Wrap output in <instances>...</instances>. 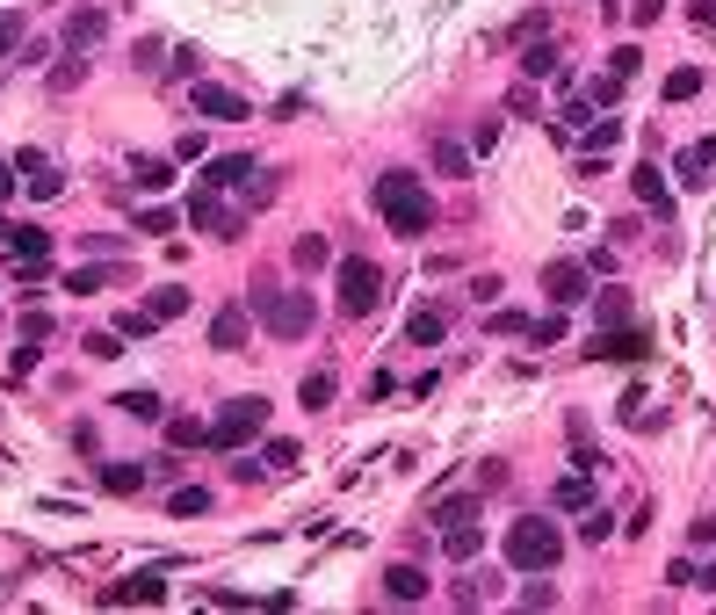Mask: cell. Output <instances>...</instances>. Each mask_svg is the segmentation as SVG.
Returning a JSON list of instances; mask_svg holds the SVG:
<instances>
[{
	"label": "cell",
	"mask_w": 716,
	"mask_h": 615,
	"mask_svg": "<svg viewBox=\"0 0 716 615\" xmlns=\"http://www.w3.org/2000/svg\"><path fill=\"white\" fill-rule=\"evenodd\" d=\"M377 210H384V225H391L398 239H420V232L434 225V196L420 189V174H406V167L377 174Z\"/></svg>",
	"instance_id": "obj_1"
},
{
	"label": "cell",
	"mask_w": 716,
	"mask_h": 615,
	"mask_svg": "<svg viewBox=\"0 0 716 615\" xmlns=\"http://www.w3.org/2000/svg\"><path fill=\"white\" fill-rule=\"evenodd\" d=\"M254 319L275 333V341H304L311 326H319V304H311V290H254Z\"/></svg>",
	"instance_id": "obj_2"
},
{
	"label": "cell",
	"mask_w": 716,
	"mask_h": 615,
	"mask_svg": "<svg viewBox=\"0 0 716 615\" xmlns=\"http://www.w3.org/2000/svg\"><path fill=\"white\" fill-rule=\"evenodd\" d=\"M557 558H565L557 521H536V514H528V521H514V529H507V565H514V572H550Z\"/></svg>",
	"instance_id": "obj_3"
},
{
	"label": "cell",
	"mask_w": 716,
	"mask_h": 615,
	"mask_svg": "<svg viewBox=\"0 0 716 615\" xmlns=\"http://www.w3.org/2000/svg\"><path fill=\"white\" fill-rule=\"evenodd\" d=\"M261 427H268V398H254V391H246V398H232V406L210 420V449H232V456H239L246 442L261 435Z\"/></svg>",
	"instance_id": "obj_4"
},
{
	"label": "cell",
	"mask_w": 716,
	"mask_h": 615,
	"mask_svg": "<svg viewBox=\"0 0 716 615\" xmlns=\"http://www.w3.org/2000/svg\"><path fill=\"white\" fill-rule=\"evenodd\" d=\"M377 304H384V268L362 261V254L340 261V312H348V319H369Z\"/></svg>",
	"instance_id": "obj_5"
},
{
	"label": "cell",
	"mask_w": 716,
	"mask_h": 615,
	"mask_svg": "<svg viewBox=\"0 0 716 615\" xmlns=\"http://www.w3.org/2000/svg\"><path fill=\"white\" fill-rule=\"evenodd\" d=\"M189 225H203L210 239H239V232H246V225H239V210H225V196H217L210 181L189 196Z\"/></svg>",
	"instance_id": "obj_6"
},
{
	"label": "cell",
	"mask_w": 716,
	"mask_h": 615,
	"mask_svg": "<svg viewBox=\"0 0 716 615\" xmlns=\"http://www.w3.org/2000/svg\"><path fill=\"white\" fill-rule=\"evenodd\" d=\"M586 355H594V362H644V355H651V333H637V326L594 333V341H586Z\"/></svg>",
	"instance_id": "obj_7"
},
{
	"label": "cell",
	"mask_w": 716,
	"mask_h": 615,
	"mask_svg": "<svg viewBox=\"0 0 716 615\" xmlns=\"http://www.w3.org/2000/svg\"><path fill=\"white\" fill-rule=\"evenodd\" d=\"M15 167H22V189L37 196V203H51V196H66V174H58V167L44 160L37 145H22V152H15Z\"/></svg>",
	"instance_id": "obj_8"
},
{
	"label": "cell",
	"mask_w": 716,
	"mask_h": 615,
	"mask_svg": "<svg viewBox=\"0 0 716 615\" xmlns=\"http://www.w3.org/2000/svg\"><path fill=\"white\" fill-rule=\"evenodd\" d=\"M210 123H246L254 109H246V95H232V87H217V80H196V95H189Z\"/></svg>",
	"instance_id": "obj_9"
},
{
	"label": "cell",
	"mask_w": 716,
	"mask_h": 615,
	"mask_svg": "<svg viewBox=\"0 0 716 615\" xmlns=\"http://www.w3.org/2000/svg\"><path fill=\"white\" fill-rule=\"evenodd\" d=\"M586 283H594V268H579V261H550V268H543L550 304H579V297H586Z\"/></svg>",
	"instance_id": "obj_10"
},
{
	"label": "cell",
	"mask_w": 716,
	"mask_h": 615,
	"mask_svg": "<svg viewBox=\"0 0 716 615\" xmlns=\"http://www.w3.org/2000/svg\"><path fill=\"white\" fill-rule=\"evenodd\" d=\"M673 174L688 181V189H709V181H716V138H695V145H680Z\"/></svg>",
	"instance_id": "obj_11"
},
{
	"label": "cell",
	"mask_w": 716,
	"mask_h": 615,
	"mask_svg": "<svg viewBox=\"0 0 716 615\" xmlns=\"http://www.w3.org/2000/svg\"><path fill=\"white\" fill-rule=\"evenodd\" d=\"M102 29H109V15H102V8L66 15V51H95V44H102Z\"/></svg>",
	"instance_id": "obj_12"
},
{
	"label": "cell",
	"mask_w": 716,
	"mask_h": 615,
	"mask_svg": "<svg viewBox=\"0 0 716 615\" xmlns=\"http://www.w3.org/2000/svg\"><path fill=\"white\" fill-rule=\"evenodd\" d=\"M210 348H225V355L246 348V304H225V312L210 319Z\"/></svg>",
	"instance_id": "obj_13"
},
{
	"label": "cell",
	"mask_w": 716,
	"mask_h": 615,
	"mask_svg": "<svg viewBox=\"0 0 716 615\" xmlns=\"http://www.w3.org/2000/svg\"><path fill=\"white\" fill-rule=\"evenodd\" d=\"M384 594H391V601H427V572H420V565H391V572H384Z\"/></svg>",
	"instance_id": "obj_14"
},
{
	"label": "cell",
	"mask_w": 716,
	"mask_h": 615,
	"mask_svg": "<svg viewBox=\"0 0 716 615\" xmlns=\"http://www.w3.org/2000/svg\"><path fill=\"white\" fill-rule=\"evenodd\" d=\"M565 514H579V507H594V471H572V478H557V492H550Z\"/></svg>",
	"instance_id": "obj_15"
},
{
	"label": "cell",
	"mask_w": 716,
	"mask_h": 615,
	"mask_svg": "<svg viewBox=\"0 0 716 615\" xmlns=\"http://www.w3.org/2000/svg\"><path fill=\"white\" fill-rule=\"evenodd\" d=\"M521 73L528 80H557V73H565V51H557V44H528L521 51Z\"/></svg>",
	"instance_id": "obj_16"
},
{
	"label": "cell",
	"mask_w": 716,
	"mask_h": 615,
	"mask_svg": "<svg viewBox=\"0 0 716 615\" xmlns=\"http://www.w3.org/2000/svg\"><path fill=\"white\" fill-rule=\"evenodd\" d=\"M471 167H478V160H471V152H463L456 138H434V174H449V181H471Z\"/></svg>",
	"instance_id": "obj_17"
},
{
	"label": "cell",
	"mask_w": 716,
	"mask_h": 615,
	"mask_svg": "<svg viewBox=\"0 0 716 615\" xmlns=\"http://www.w3.org/2000/svg\"><path fill=\"white\" fill-rule=\"evenodd\" d=\"M333 391H340L333 369H311V377L297 384V406H304V413H319V406H333Z\"/></svg>",
	"instance_id": "obj_18"
},
{
	"label": "cell",
	"mask_w": 716,
	"mask_h": 615,
	"mask_svg": "<svg viewBox=\"0 0 716 615\" xmlns=\"http://www.w3.org/2000/svg\"><path fill=\"white\" fill-rule=\"evenodd\" d=\"M210 189H246V181H254V160H239V152H225V160H210Z\"/></svg>",
	"instance_id": "obj_19"
},
{
	"label": "cell",
	"mask_w": 716,
	"mask_h": 615,
	"mask_svg": "<svg viewBox=\"0 0 716 615\" xmlns=\"http://www.w3.org/2000/svg\"><path fill=\"white\" fill-rule=\"evenodd\" d=\"M109 601H167V579L160 572H131L123 587H109Z\"/></svg>",
	"instance_id": "obj_20"
},
{
	"label": "cell",
	"mask_w": 716,
	"mask_h": 615,
	"mask_svg": "<svg viewBox=\"0 0 716 615\" xmlns=\"http://www.w3.org/2000/svg\"><path fill=\"white\" fill-rule=\"evenodd\" d=\"M442 550H449L456 565L478 558V550H485V529H478V521H456V529H442Z\"/></svg>",
	"instance_id": "obj_21"
},
{
	"label": "cell",
	"mask_w": 716,
	"mask_h": 615,
	"mask_svg": "<svg viewBox=\"0 0 716 615\" xmlns=\"http://www.w3.org/2000/svg\"><path fill=\"white\" fill-rule=\"evenodd\" d=\"M630 181H637V196H644L651 210H659V218H666V210H673V189H666V174H659V167H651V160H644V167H637Z\"/></svg>",
	"instance_id": "obj_22"
},
{
	"label": "cell",
	"mask_w": 716,
	"mask_h": 615,
	"mask_svg": "<svg viewBox=\"0 0 716 615\" xmlns=\"http://www.w3.org/2000/svg\"><path fill=\"white\" fill-rule=\"evenodd\" d=\"M442 333H449V319L434 312V304H420V312L406 319V341H413V348H434V341H442Z\"/></svg>",
	"instance_id": "obj_23"
},
{
	"label": "cell",
	"mask_w": 716,
	"mask_h": 615,
	"mask_svg": "<svg viewBox=\"0 0 716 615\" xmlns=\"http://www.w3.org/2000/svg\"><path fill=\"white\" fill-rule=\"evenodd\" d=\"M145 312H152V319L167 326V319H181V312H189V290H181V283H160V290L145 297Z\"/></svg>",
	"instance_id": "obj_24"
},
{
	"label": "cell",
	"mask_w": 716,
	"mask_h": 615,
	"mask_svg": "<svg viewBox=\"0 0 716 615\" xmlns=\"http://www.w3.org/2000/svg\"><path fill=\"white\" fill-rule=\"evenodd\" d=\"M116 283H123V268H73V275H66L73 297H95V290H116Z\"/></svg>",
	"instance_id": "obj_25"
},
{
	"label": "cell",
	"mask_w": 716,
	"mask_h": 615,
	"mask_svg": "<svg viewBox=\"0 0 716 615\" xmlns=\"http://www.w3.org/2000/svg\"><path fill=\"white\" fill-rule=\"evenodd\" d=\"M290 261H297V268L311 275V268H326V261H333V246H326L319 232H297V246H290Z\"/></svg>",
	"instance_id": "obj_26"
},
{
	"label": "cell",
	"mask_w": 716,
	"mask_h": 615,
	"mask_svg": "<svg viewBox=\"0 0 716 615\" xmlns=\"http://www.w3.org/2000/svg\"><path fill=\"white\" fill-rule=\"evenodd\" d=\"M608 536H615V514H608V507H579V543L594 550V543H608Z\"/></svg>",
	"instance_id": "obj_27"
},
{
	"label": "cell",
	"mask_w": 716,
	"mask_h": 615,
	"mask_svg": "<svg viewBox=\"0 0 716 615\" xmlns=\"http://www.w3.org/2000/svg\"><path fill=\"white\" fill-rule=\"evenodd\" d=\"M145 478H152L145 464H102V485L109 492H145Z\"/></svg>",
	"instance_id": "obj_28"
},
{
	"label": "cell",
	"mask_w": 716,
	"mask_h": 615,
	"mask_svg": "<svg viewBox=\"0 0 716 615\" xmlns=\"http://www.w3.org/2000/svg\"><path fill=\"white\" fill-rule=\"evenodd\" d=\"M702 95V66H673L666 73V102H695Z\"/></svg>",
	"instance_id": "obj_29"
},
{
	"label": "cell",
	"mask_w": 716,
	"mask_h": 615,
	"mask_svg": "<svg viewBox=\"0 0 716 615\" xmlns=\"http://www.w3.org/2000/svg\"><path fill=\"white\" fill-rule=\"evenodd\" d=\"M131 181H138V189H167L174 167H167V160H152V152H138V160H131Z\"/></svg>",
	"instance_id": "obj_30"
},
{
	"label": "cell",
	"mask_w": 716,
	"mask_h": 615,
	"mask_svg": "<svg viewBox=\"0 0 716 615\" xmlns=\"http://www.w3.org/2000/svg\"><path fill=\"white\" fill-rule=\"evenodd\" d=\"M579 131H586V152H608V145L622 138V123H615V116H586Z\"/></svg>",
	"instance_id": "obj_31"
},
{
	"label": "cell",
	"mask_w": 716,
	"mask_h": 615,
	"mask_svg": "<svg viewBox=\"0 0 716 615\" xmlns=\"http://www.w3.org/2000/svg\"><path fill=\"white\" fill-rule=\"evenodd\" d=\"M434 521H442V529H456V521H478V492H456V500H442V507H434Z\"/></svg>",
	"instance_id": "obj_32"
},
{
	"label": "cell",
	"mask_w": 716,
	"mask_h": 615,
	"mask_svg": "<svg viewBox=\"0 0 716 615\" xmlns=\"http://www.w3.org/2000/svg\"><path fill=\"white\" fill-rule=\"evenodd\" d=\"M615 95H622V73H594V80H586V95H579V102H586V109H608Z\"/></svg>",
	"instance_id": "obj_33"
},
{
	"label": "cell",
	"mask_w": 716,
	"mask_h": 615,
	"mask_svg": "<svg viewBox=\"0 0 716 615\" xmlns=\"http://www.w3.org/2000/svg\"><path fill=\"white\" fill-rule=\"evenodd\" d=\"M492 601V572H471V579H456V608H485Z\"/></svg>",
	"instance_id": "obj_34"
},
{
	"label": "cell",
	"mask_w": 716,
	"mask_h": 615,
	"mask_svg": "<svg viewBox=\"0 0 716 615\" xmlns=\"http://www.w3.org/2000/svg\"><path fill=\"white\" fill-rule=\"evenodd\" d=\"M116 406L131 413V420H160V391H123Z\"/></svg>",
	"instance_id": "obj_35"
},
{
	"label": "cell",
	"mask_w": 716,
	"mask_h": 615,
	"mask_svg": "<svg viewBox=\"0 0 716 615\" xmlns=\"http://www.w3.org/2000/svg\"><path fill=\"white\" fill-rule=\"evenodd\" d=\"M622 420H630V427H659V406H651L644 391H630V398H622Z\"/></svg>",
	"instance_id": "obj_36"
},
{
	"label": "cell",
	"mask_w": 716,
	"mask_h": 615,
	"mask_svg": "<svg viewBox=\"0 0 716 615\" xmlns=\"http://www.w3.org/2000/svg\"><path fill=\"white\" fill-rule=\"evenodd\" d=\"M167 442L174 449H196V442H210V427L203 420H167Z\"/></svg>",
	"instance_id": "obj_37"
},
{
	"label": "cell",
	"mask_w": 716,
	"mask_h": 615,
	"mask_svg": "<svg viewBox=\"0 0 716 615\" xmlns=\"http://www.w3.org/2000/svg\"><path fill=\"white\" fill-rule=\"evenodd\" d=\"M167 507H174L181 521H189V514H210V492H203V485H181V492H174Z\"/></svg>",
	"instance_id": "obj_38"
},
{
	"label": "cell",
	"mask_w": 716,
	"mask_h": 615,
	"mask_svg": "<svg viewBox=\"0 0 716 615\" xmlns=\"http://www.w3.org/2000/svg\"><path fill=\"white\" fill-rule=\"evenodd\" d=\"M297 456H304L297 442H283V435H275V442L261 449V464H268V471H290V464H297Z\"/></svg>",
	"instance_id": "obj_39"
},
{
	"label": "cell",
	"mask_w": 716,
	"mask_h": 615,
	"mask_svg": "<svg viewBox=\"0 0 716 615\" xmlns=\"http://www.w3.org/2000/svg\"><path fill=\"white\" fill-rule=\"evenodd\" d=\"M152 326H160V319H152V312H123V319H116V341H145V333H152Z\"/></svg>",
	"instance_id": "obj_40"
},
{
	"label": "cell",
	"mask_w": 716,
	"mask_h": 615,
	"mask_svg": "<svg viewBox=\"0 0 716 615\" xmlns=\"http://www.w3.org/2000/svg\"><path fill=\"white\" fill-rule=\"evenodd\" d=\"M601 319H608V326H622V319H630V297L608 290V297H601Z\"/></svg>",
	"instance_id": "obj_41"
},
{
	"label": "cell",
	"mask_w": 716,
	"mask_h": 615,
	"mask_svg": "<svg viewBox=\"0 0 716 615\" xmlns=\"http://www.w3.org/2000/svg\"><path fill=\"white\" fill-rule=\"evenodd\" d=\"M80 348H87V355H95V362H109V355H123V348H116V333H87V341H80Z\"/></svg>",
	"instance_id": "obj_42"
},
{
	"label": "cell",
	"mask_w": 716,
	"mask_h": 615,
	"mask_svg": "<svg viewBox=\"0 0 716 615\" xmlns=\"http://www.w3.org/2000/svg\"><path fill=\"white\" fill-rule=\"evenodd\" d=\"M492 145H500V123H492V116H485V123H478V131H471V152H492Z\"/></svg>",
	"instance_id": "obj_43"
},
{
	"label": "cell",
	"mask_w": 716,
	"mask_h": 615,
	"mask_svg": "<svg viewBox=\"0 0 716 615\" xmlns=\"http://www.w3.org/2000/svg\"><path fill=\"white\" fill-rule=\"evenodd\" d=\"M550 601H557V594L543 587V579H528V587H521V608H550Z\"/></svg>",
	"instance_id": "obj_44"
},
{
	"label": "cell",
	"mask_w": 716,
	"mask_h": 615,
	"mask_svg": "<svg viewBox=\"0 0 716 615\" xmlns=\"http://www.w3.org/2000/svg\"><path fill=\"white\" fill-rule=\"evenodd\" d=\"M22 44V15H0V51H15Z\"/></svg>",
	"instance_id": "obj_45"
},
{
	"label": "cell",
	"mask_w": 716,
	"mask_h": 615,
	"mask_svg": "<svg viewBox=\"0 0 716 615\" xmlns=\"http://www.w3.org/2000/svg\"><path fill=\"white\" fill-rule=\"evenodd\" d=\"M630 15H637V22L651 29V22H659V15H666V0H637V8H630Z\"/></svg>",
	"instance_id": "obj_46"
},
{
	"label": "cell",
	"mask_w": 716,
	"mask_h": 615,
	"mask_svg": "<svg viewBox=\"0 0 716 615\" xmlns=\"http://www.w3.org/2000/svg\"><path fill=\"white\" fill-rule=\"evenodd\" d=\"M688 15H695V29H709V22H716V0H695Z\"/></svg>",
	"instance_id": "obj_47"
},
{
	"label": "cell",
	"mask_w": 716,
	"mask_h": 615,
	"mask_svg": "<svg viewBox=\"0 0 716 615\" xmlns=\"http://www.w3.org/2000/svg\"><path fill=\"white\" fill-rule=\"evenodd\" d=\"M15 181H22V174H15L8 160H0V203H8V196H15Z\"/></svg>",
	"instance_id": "obj_48"
},
{
	"label": "cell",
	"mask_w": 716,
	"mask_h": 615,
	"mask_svg": "<svg viewBox=\"0 0 716 615\" xmlns=\"http://www.w3.org/2000/svg\"><path fill=\"white\" fill-rule=\"evenodd\" d=\"M695 543H716V514H702V521H695Z\"/></svg>",
	"instance_id": "obj_49"
},
{
	"label": "cell",
	"mask_w": 716,
	"mask_h": 615,
	"mask_svg": "<svg viewBox=\"0 0 716 615\" xmlns=\"http://www.w3.org/2000/svg\"><path fill=\"white\" fill-rule=\"evenodd\" d=\"M695 587H709V594H716V558H709V572H695Z\"/></svg>",
	"instance_id": "obj_50"
},
{
	"label": "cell",
	"mask_w": 716,
	"mask_h": 615,
	"mask_svg": "<svg viewBox=\"0 0 716 615\" xmlns=\"http://www.w3.org/2000/svg\"><path fill=\"white\" fill-rule=\"evenodd\" d=\"M8 232H15V225H8V218H0V246H8Z\"/></svg>",
	"instance_id": "obj_51"
}]
</instances>
